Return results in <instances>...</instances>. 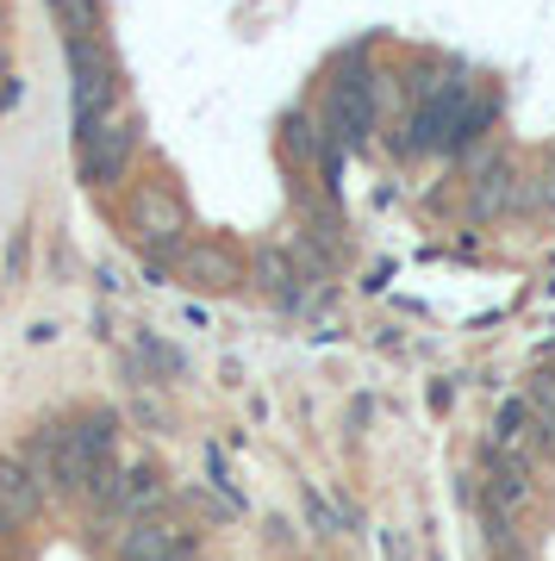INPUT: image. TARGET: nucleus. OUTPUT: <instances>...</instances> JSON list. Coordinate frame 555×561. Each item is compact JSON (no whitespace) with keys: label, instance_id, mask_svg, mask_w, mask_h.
Returning <instances> with one entry per match:
<instances>
[{"label":"nucleus","instance_id":"nucleus-1","mask_svg":"<svg viewBox=\"0 0 555 561\" xmlns=\"http://www.w3.org/2000/svg\"><path fill=\"white\" fill-rule=\"evenodd\" d=\"M50 443H57V493L88 505H106L113 493V419H69L50 424Z\"/></svg>","mask_w":555,"mask_h":561},{"label":"nucleus","instance_id":"nucleus-2","mask_svg":"<svg viewBox=\"0 0 555 561\" xmlns=\"http://www.w3.org/2000/svg\"><path fill=\"white\" fill-rule=\"evenodd\" d=\"M69 76H76V131L120 113V76L100 38H69Z\"/></svg>","mask_w":555,"mask_h":561},{"label":"nucleus","instance_id":"nucleus-3","mask_svg":"<svg viewBox=\"0 0 555 561\" xmlns=\"http://www.w3.org/2000/svg\"><path fill=\"white\" fill-rule=\"evenodd\" d=\"M181 231H188V206H181L175 187L162 181H144L132 194V238H138L144 256H175L181 250Z\"/></svg>","mask_w":555,"mask_h":561},{"label":"nucleus","instance_id":"nucleus-4","mask_svg":"<svg viewBox=\"0 0 555 561\" xmlns=\"http://www.w3.org/2000/svg\"><path fill=\"white\" fill-rule=\"evenodd\" d=\"M76 138H81V181L106 187V181L125 175L138 131H132V119H125V113H106L100 125H88V131H76Z\"/></svg>","mask_w":555,"mask_h":561},{"label":"nucleus","instance_id":"nucleus-5","mask_svg":"<svg viewBox=\"0 0 555 561\" xmlns=\"http://www.w3.org/2000/svg\"><path fill=\"white\" fill-rule=\"evenodd\" d=\"M44 493H50V486L25 468V456H0V512H7V518L32 524L38 518V505H44Z\"/></svg>","mask_w":555,"mask_h":561},{"label":"nucleus","instance_id":"nucleus-6","mask_svg":"<svg viewBox=\"0 0 555 561\" xmlns=\"http://www.w3.org/2000/svg\"><path fill=\"white\" fill-rule=\"evenodd\" d=\"M331 106H338V131H331V138H343V144L369 138V125H375V94H369V81L362 76L338 81V88H331Z\"/></svg>","mask_w":555,"mask_h":561},{"label":"nucleus","instance_id":"nucleus-7","mask_svg":"<svg viewBox=\"0 0 555 561\" xmlns=\"http://www.w3.org/2000/svg\"><path fill=\"white\" fill-rule=\"evenodd\" d=\"M181 268L200 280V287H238L243 280V262L231 250H218V243H194V250H181Z\"/></svg>","mask_w":555,"mask_h":561},{"label":"nucleus","instance_id":"nucleus-8","mask_svg":"<svg viewBox=\"0 0 555 561\" xmlns=\"http://www.w3.org/2000/svg\"><path fill=\"white\" fill-rule=\"evenodd\" d=\"M524 405H531L536 443H543V449H555V368H543V375L524 387Z\"/></svg>","mask_w":555,"mask_h":561},{"label":"nucleus","instance_id":"nucleus-9","mask_svg":"<svg viewBox=\"0 0 555 561\" xmlns=\"http://www.w3.org/2000/svg\"><path fill=\"white\" fill-rule=\"evenodd\" d=\"M281 144H287V157H299V162H325V157H331V150H325V138H318V125H313V119H287Z\"/></svg>","mask_w":555,"mask_h":561},{"label":"nucleus","instance_id":"nucleus-10","mask_svg":"<svg viewBox=\"0 0 555 561\" xmlns=\"http://www.w3.org/2000/svg\"><path fill=\"white\" fill-rule=\"evenodd\" d=\"M175 561H194V549H181V556H175Z\"/></svg>","mask_w":555,"mask_h":561},{"label":"nucleus","instance_id":"nucleus-11","mask_svg":"<svg viewBox=\"0 0 555 561\" xmlns=\"http://www.w3.org/2000/svg\"><path fill=\"white\" fill-rule=\"evenodd\" d=\"M0 101H13V88H0Z\"/></svg>","mask_w":555,"mask_h":561},{"label":"nucleus","instance_id":"nucleus-12","mask_svg":"<svg viewBox=\"0 0 555 561\" xmlns=\"http://www.w3.org/2000/svg\"><path fill=\"white\" fill-rule=\"evenodd\" d=\"M512 561H524V556H512Z\"/></svg>","mask_w":555,"mask_h":561},{"label":"nucleus","instance_id":"nucleus-13","mask_svg":"<svg viewBox=\"0 0 555 561\" xmlns=\"http://www.w3.org/2000/svg\"><path fill=\"white\" fill-rule=\"evenodd\" d=\"M0 561H7V556H0Z\"/></svg>","mask_w":555,"mask_h":561}]
</instances>
